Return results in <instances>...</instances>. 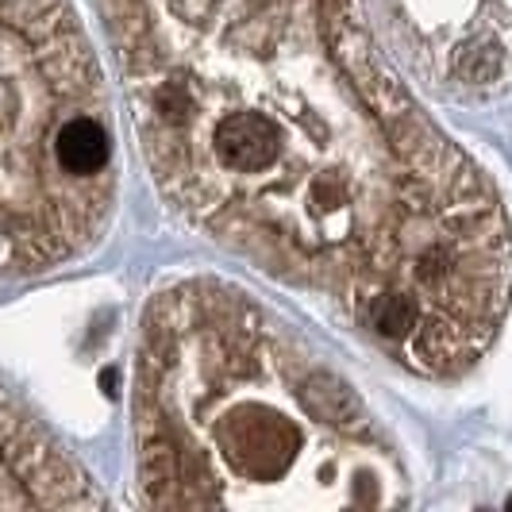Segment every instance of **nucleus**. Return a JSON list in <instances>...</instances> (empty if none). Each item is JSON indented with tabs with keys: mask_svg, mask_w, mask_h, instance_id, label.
Instances as JSON below:
<instances>
[{
	"mask_svg": "<svg viewBox=\"0 0 512 512\" xmlns=\"http://www.w3.org/2000/svg\"><path fill=\"white\" fill-rule=\"evenodd\" d=\"M116 143L101 66L70 0H0V282L101 239Z\"/></svg>",
	"mask_w": 512,
	"mask_h": 512,
	"instance_id": "nucleus-3",
	"label": "nucleus"
},
{
	"mask_svg": "<svg viewBox=\"0 0 512 512\" xmlns=\"http://www.w3.org/2000/svg\"><path fill=\"white\" fill-rule=\"evenodd\" d=\"M139 147L212 243L412 374L482 359L512 297L486 174L420 112L359 0H97Z\"/></svg>",
	"mask_w": 512,
	"mask_h": 512,
	"instance_id": "nucleus-1",
	"label": "nucleus"
},
{
	"mask_svg": "<svg viewBox=\"0 0 512 512\" xmlns=\"http://www.w3.org/2000/svg\"><path fill=\"white\" fill-rule=\"evenodd\" d=\"M135 478L151 509H393L405 466L320 351L220 278L143 312L131 385Z\"/></svg>",
	"mask_w": 512,
	"mask_h": 512,
	"instance_id": "nucleus-2",
	"label": "nucleus"
},
{
	"mask_svg": "<svg viewBox=\"0 0 512 512\" xmlns=\"http://www.w3.org/2000/svg\"><path fill=\"white\" fill-rule=\"evenodd\" d=\"M389 43L436 93L489 101L512 89V0H374Z\"/></svg>",
	"mask_w": 512,
	"mask_h": 512,
	"instance_id": "nucleus-4",
	"label": "nucleus"
},
{
	"mask_svg": "<svg viewBox=\"0 0 512 512\" xmlns=\"http://www.w3.org/2000/svg\"><path fill=\"white\" fill-rule=\"evenodd\" d=\"M101 505L85 470L0 389V509Z\"/></svg>",
	"mask_w": 512,
	"mask_h": 512,
	"instance_id": "nucleus-5",
	"label": "nucleus"
}]
</instances>
